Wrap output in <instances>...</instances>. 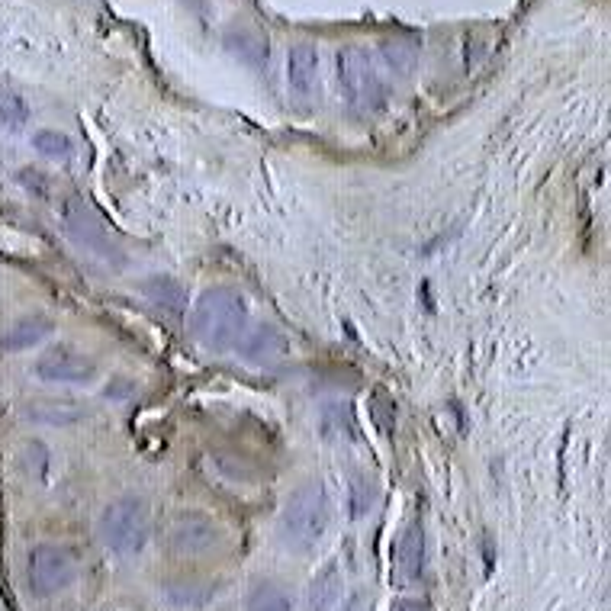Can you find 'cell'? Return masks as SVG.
<instances>
[{"mask_svg":"<svg viewBox=\"0 0 611 611\" xmlns=\"http://www.w3.org/2000/svg\"><path fill=\"white\" fill-rule=\"evenodd\" d=\"M248 329V303L232 287L203 290L190 309V338L206 351H235Z\"/></svg>","mask_w":611,"mask_h":611,"instance_id":"1","label":"cell"},{"mask_svg":"<svg viewBox=\"0 0 611 611\" xmlns=\"http://www.w3.org/2000/svg\"><path fill=\"white\" fill-rule=\"evenodd\" d=\"M332 505L322 483H303L280 512V538L293 550H312L329 528Z\"/></svg>","mask_w":611,"mask_h":611,"instance_id":"2","label":"cell"},{"mask_svg":"<svg viewBox=\"0 0 611 611\" xmlns=\"http://www.w3.org/2000/svg\"><path fill=\"white\" fill-rule=\"evenodd\" d=\"M97 534L103 547H110L113 554H139V550L152 538V512L139 496H123L110 502L97 521Z\"/></svg>","mask_w":611,"mask_h":611,"instance_id":"3","label":"cell"},{"mask_svg":"<svg viewBox=\"0 0 611 611\" xmlns=\"http://www.w3.org/2000/svg\"><path fill=\"white\" fill-rule=\"evenodd\" d=\"M335 71H338V87L354 110H380L383 107V78L377 74L374 55L361 46H341L335 52Z\"/></svg>","mask_w":611,"mask_h":611,"instance_id":"4","label":"cell"},{"mask_svg":"<svg viewBox=\"0 0 611 611\" xmlns=\"http://www.w3.org/2000/svg\"><path fill=\"white\" fill-rule=\"evenodd\" d=\"M74 579H78V557H74L71 547L42 541L29 550L26 583H29V592L39 595V599L58 595L62 589H68Z\"/></svg>","mask_w":611,"mask_h":611,"instance_id":"5","label":"cell"},{"mask_svg":"<svg viewBox=\"0 0 611 611\" xmlns=\"http://www.w3.org/2000/svg\"><path fill=\"white\" fill-rule=\"evenodd\" d=\"M62 222H65V232H68L71 242L84 248L87 255H94L103 264H113V267L123 264V255H119L116 242L110 238V229L103 226V219L94 213V206L87 200L68 197L62 203Z\"/></svg>","mask_w":611,"mask_h":611,"instance_id":"6","label":"cell"},{"mask_svg":"<svg viewBox=\"0 0 611 611\" xmlns=\"http://www.w3.org/2000/svg\"><path fill=\"white\" fill-rule=\"evenodd\" d=\"M165 541L177 557H200V554H206V550L216 547L219 528L200 512H181V515L171 518Z\"/></svg>","mask_w":611,"mask_h":611,"instance_id":"7","label":"cell"},{"mask_svg":"<svg viewBox=\"0 0 611 611\" xmlns=\"http://www.w3.org/2000/svg\"><path fill=\"white\" fill-rule=\"evenodd\" d=\"M33 374L42 383H91L97 377V364L71 348H52L36 361Z\"/></svg>","mask_w":611,"mask_h":611,"instance_id":"8","label":"cell"},{"mask_svg":"<svg viewBox=\"0 0 611 611\" xmlns=\"http://www.w3.org/2000/svg\"><path fill=\"white\" fill-rule=\"evenodd\" d=\"M422 576H425V525H422V518H412L396 541L393 579H396V586L409 589L419 583Z\"/></svg>","mask_w":611,"mask_h":611,"instance_id":"9","label":"cell"},{"mask_svg":"<svg viewBox=\"0 0 611 611\" xmlns=\"http://www.w3.org/2000/svg\"><path fill=\"white\" fill-rule=\"evenodd\" d=\"M235 351L245 357L248 364L264 367V370H274L290 357V341L283 338L277 329L271 325H258V329H245V335L238 338Z\"/></svg>","mask_w":611,"mask_h":611,"instance_id":"10","label":"cell"},{"mask_svg":"<svg viewBox=\"0 0 611 611\" xmlns=\"http://www.w3.org/2000/svg\"><path fill=\"white\" fill-rule=\"evenodd\" d=\"M287 84L296 97L309 100L319 87V49L303 42V46H293L287 55Z\"/></svg>","mask_w":611,"mask_h":611,"instance_id":"11","label":"cell"},{"mask_svg":"<svg viewBox=\"0 0 611 611\" xmlns=\"http://www.w3.org/2000/svg\"><path fill=\"white\" fill-rule=\"evenodd\" d=\"M52 332H55V322L49 316H23L4 332L0 348L4 351H29L33 345H39L42 338H49Z\"/></svg>","mask_w":611,"mask_h":611,"instance_id":"12","label":"cell"},{"mask_svg":"<svg viewBox=\"0 0 611 611\" xmlns=\"http://www.w3.org/2000/svg\"><path fill=\"white\" fill-rule=\"evenodd\" d=\"M142 296L145 300H152V306L174 312V316L187 309V290L174 277H148L142 283Z\"/></svg>","mask_w":611,"mask_h":611,"instance_id":"13","label":"cell"},{"mask_svg":"<svg viewBox=\"0 0 611 611\" xmlns=\"http://www.w3.org/2000/svg\"><path fill=\"white\" fill-rule=\"evenodd\" d=\"M338 592H341V570L335 563H329L316 579H312L309 595H306V608L309 611H332L338 605Z\"/></svg>","mask_w":611,"mask_h":611,"instance_id":"14","label":"cell"},{"mask_svg":"<svg viewBox=\"0 0 611 611\" xmlns=\"http://www.w3.org/2000/svg\"><path fill=\"white\" fill-rule=\"evenodd\" d=\"M161 599L174 608H203L216 599V586H210V583H168V586H161Z\"/></svg>","mask_w":611,"mask_h":611,"instance_id":"15","label":"cell"},{"mask_svg":"<svg viewBox=\"0 0 611 611\" xmlns=\"http://www.w3.org/2000/svg\"><path fill=\"white\" fill-rule=\"evenodd\" d=\"M245 608L248 611H293V599H290V592L283 589L280 583L264 579V583H258L255 589L248 592Z\"/></svg>","mask_w":611,"mask_h":611,"instance_id":"16","label":"cell"},{"mask_svg":"<svg viewBox=\"0 0 611 611\" xmlns=\"http://www.w3.org/2000/svg\"><path fill=\"white\" fill-rule=\"evenodd\" d=\"M26 415L36 422H49V425H71L81 419L84 409L74 406V402H36V406H29Z\"/></svg>","mask_w":611,"mask_h":611,"instance_id":"17","label":"cell"},{"mask_svg":"<svg viewBox=\"0 0 611 611\" xmlns=\"http://www.w3.org/2000/svg\"><path fill=\"white\" fill-rule=\"evenodd\" d=\"M33 148H36L39 155L55 158V161H65L74 152L71 139L65 136V132H58V129H39V132H33Z\"/></svg>","mask_w":611,"mask_h":611,"instance_id":"18","label":"cell"},{"mask_svg":"<svg viewBox=\"0 0 611 611\" xmlns=\"http://www.w3.org/2000/svg\"><path fill=\"white\" fill-rule=\"evenodd\" d=\"M226 46L238 55L245 58L248 65H267V42L251 36V33H229L226 36Z\"/></svg>","mask_w":611,"mask_h":611,"instance_id":"19","label":"cell"},{"mask_svg":"<svg viewBox=\"0 0 611 611\" xmlns=\"http://www.w3.org/2000/svg\"><path fill=\"white\" fill-rule=\"evenodd\" d=\"M374 483L367 480V476H354L351 483V518H364L370 509H374Z\"/></svg>","mask_w":611,"mask_h":611,"instance_id":"20","label":"cell"},{"mask_svg":"<svg viewBox=\"0 0 611 611\" xmlns=\"http://www.w3.org/2000/svg\"><path fill=\"white\" fill-rule=\"evenodd\" d=\"M0 119H4V123H7V126H13V129L26 126V119H29V107H26V100H23L20 94L0 91Z\"/></svg>","mask_w":611,"mask_h":611,"instance_id":"21","label":"cell"},{"mask_svg":"<svg viewBox=\"0 0 611 611\" xmlns=\"http://www.w3.org/2000/svg\"><path fill=\"white\" fill-rule=\"evenodd\" d=\"M383 55H386V62H390V68H396V71H409L415 62V49L402 46V42H386Z\"/></svg>","mask_w":611,"mask_h":611,"instance_id":"22","label":"cell"},{"mask_svg":"<svg viewBox=\"0 0 611 611\" xmlns=\"http://www.w3.org/2000/svg\"><path fill=\"white\" fill-rule=\"evenodd\" d=\"M345 611H364V599H361V595H354V599L345 605Z\"/></svg>","mask_w":611,"mask_h":611,"instance_id":"23","label":"cell"},{"mask_svg":"<svg viewBox=\"0 0 611 611\" xmlns=\"http://www.w3.org/2000/svg\"><path fill=\"white\" fill-rule=\"evenodd\" d=\"M396 611H422V605L419 602H399Z\"/></svg>","mask_w":611,"mask_h":611,"instance_id":"24","label":"cell"}]
</instances>
